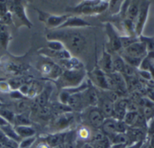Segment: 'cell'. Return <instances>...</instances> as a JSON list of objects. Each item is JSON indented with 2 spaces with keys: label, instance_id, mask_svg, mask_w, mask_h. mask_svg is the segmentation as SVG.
I'll return each mask as SVG.
<instances>
[{
  "label": "cell",
  "instance_id": "6da1fadb",
  "mask_svg": "<svg viewBox=\"0 0 154 148\" xmlns=\"http://www.w3.org/2000/svg\"><path fill=\"white\" fill-rule=\"evenodd\" d=\"M48 40H57L63 44L68 51L79 53L85 48L86 40L82 34L75 31H59L51 32L47 35Z\"/></svg>",
  "mask_w": 154,
  "mask_h": 148
},
{
  "label": "cell",
  "instance_id": "7a4b0ae2",
  "mask_svg": "<svg viewBox=\"0 0 154 148\" xmlns=\"http://www.w3.org/2000/svg\"><path fill=\"white\" fill-rule=\"evenodd\" d=\"M107 8L108 2L106 1H82L76 6L69 8L68 11L82 14H97Z\"/></svg>",
  "mask_w": 154,
  "mask_h": 148
},
{
  "label": "cell",
  "instance_id": "3957f363",
  "mask_svg": "<svg viewBox=\"0 0 154 148\" xmlns=\"http://www.w3.org/2000/svg\"><path fill=\"white\" fill-rule=\"evenodd\" d=\"M85 71L83 69L63 71L58 79L59 83L65 88H75L84 82Z\"/></svg>",
  "mask_w": 154,
  "mask_h": 148
},
{
  "label": "cell",
  "instance_id": "277c9868",
  "mask_svg": "<svg viewBox=\"0 0 154 148\" xmlns=\"http://www.w3.org/2000/svg\"><path fill=\"white\" fill-rule=\"evenodd\" d=\"M38 13L39 20L43 22L47 26L50 28L58 29L69 17V15H54L49 13L44 12L40 10H38Z\"/></svg>",
  "mask_w": 154,
  "mask_h": 148
},
{
  "label": "cell",
  "instance_id": "5b68a950",
  "mask_svg": "<svg viewBox=\"0 0 154 148\" xmlns=\"http://www.w3.org/2000/svg\"><path fill=\"white\" fill-rule=\"evenodd\" d=\"M150 2L148 1H142L140 2V10H139L138 15L135 21V33L137 35H140L145 23L147 19L148 12Z\"/></svg>",
  "mask_w": 154,
  "mask_h": 148
},
{
  "label": "cell",
  "instance_id": "8992f818",
  "mask_svg": "<svg viewBox=\"0 0 154 148\" xmlns=\"http://www.w3.org/2000/svg\"><path fill=\"white\" fill-rule=\"evenodd\" d=\"M106 32L109 39V45L112 51L114 52H121L122 46L120 40V35L118 34L110 23H107L106 24Z\"/></svg>",
  "mask_w": 154,
  "mask_h": 148
},
{
  "label": "cell",
  "instance_id": "52a82bcc",
  "mask_svg": "<svg viewBox=\"0 0 154 148\" xmlns=\"http://www.w3.org/2000/svg\"><path fill=\"white\" fill-rule=\"evenodd\" d=\"M121 52L131 57H138V58H143L147 54V48L146 44L140 40L131 44L127 48H124Z\"/></svg>",
  "mask_w": 154,
  "mask_h": 148
},
{
  "label": "cell",
  "instance_id": "ba28073f",
  "mask_svg": "<svg viewBox=\"0 0 154 148\" xmlns=\"http://www.w3.org/2000/svg\"><path fill=\"white\" fill-rule=\"evenodd\" d=\"M90 108L86 117L88 124L95 129H100L105 120L104 116L97 106Z\"/></svg>",
  "mask_w": 154,
  "mask_h": 148
},
{
  "label": "cell",
  "instance_id": "9c48e42d",
  "mask_svg": "<svg viewBox=\"0 0 154 148\" xmlns=\"http://www.w3.org/2000/svg\"><path fill=\"white\" fill-rule=\"evenodd\" d=\"M84 103L85 106L89 107H95L98 106L99 103V95L98 92L94 88L93 84L88 85V88L82 92Z\"/></svg>",
  "mask_w": 154,
  "mask_h": 148
},
{
  "label": "cell",
  "instance_id": "30bf717a",
  "mask_svg": "<svg viewBox=\"0 0 154 148\" xmlns=\"http://www.w3.org/2000/svg\"><path fill=\"white\" fill-rule=\"evenodd\" d=\"M92 84L97 85L102 90H109L107 82V76L100 68L94 69L90 74Z\"/></svg>",
  "mask_w": 154,
  "mask_h": 148
},
{
  "label": "cell",
  "instance_id": "8fae6325",
  "mask_svg": "<svg viewBox=\"0 0 154 148\" xmlns=\"http://www.w3.org/2000/svg\"><path fill=\"white\" fill-rule=\"evenodd\" d=\"M11 10L13 11L16 17H17L20 22L30 28L32 26V23L26 17V12H25L24 6L22 4V2L17 1V2H12V5L11 6Z\"/></svg>",
  "mask_w": 154,
  "mask_h": 148
},
{
  "label": "cell",
  "instance_id": "7c38bea8",
  "mask_svg": "<svg viewBox=\"0 0 154 148\" xmlns=\"http://www.w3.org/2000/svg\"><path fill=\"white\" fill-rule=\"evenodd\" d=\"M42 72L47 77L53 79H58L63 73L62 68L54 63H46L41 68Z\"/></svg>",
  "mask_w": 154,
  "mask_h": 148
},
{
  "label": "cell",
  "instance_id": "4fadbf2b",
  "mask_svg": "<svg viewBox=\"0 0 154 148\" xmlns=\"http://www.w3.org/2000/svg\"><path fill=\"white\" fill-rule=\"evenodd\" d=\"M41 54L45 55L48 57L51 58H55L59 60H66L72 57L70 54V51H68L67 49H63L61 51H53V50L49 49V48H42L39 50Z\"/></svg>",
  "mask_w": 154,
  "mask_h": 148
},
{
  "label": "cell",
  "instance_id": "5bb4252c",
  "mask_svg": "<svg viewBox=\"0 0 154 148\" xmlns=\"http://www.w3.org/2000/svg\"><path fill=\"white\" fill-rule=\"evenodd\" d=\"M91 24L85 21L83 19L75 16H69L66 21L60 26L57 29H62L64 28H75L84 27V26H91Z\"/></svg>",
  "mask_w": 154,
  "mask_h": 148
},
{
  "label": "cell",
  "instance_id": "9a60e30c",
  "mask_svg": "<svg viewBox=\"0 0 154 148\" xmlns=\"http://www.w3.org/2000/svg\"><path fill=\"white\" fill-rule=\"evenodd\" d=\"M100 69L106 74H109L115 72L113 68L112 55L106 51H103V54L100 57Z\"/></svg>",
  "mask_w": 154,
  "mask_h": 148
},
{
  "label": "cell",
  "instance_id": "2e32d148",
  "mask_svg": "<svg viewBox=\"0 0 154 148\" xmlns=\"http://www.w3.org/2000/svg\"><path fill=\"white\" fill-rule=\"evenodd\" d=\"M67 105L72 109V110H82L85 107L83 97H82V92L71 94L69 100H68Z\"/></svg>",
  "mask_w": 154,
  "mask_h": 148
},
{
  "label": "cell",
  "instance_id": "e0dca14e",
  "mask_svg": "<svg viewBox=\"0 0 154 148\" xmlns=\"http://www.w3.org/2000/svg\"><path fill=\"white\" fill-rule=\"evenodd\" d=\"M100 107H98L100 109L101 113L104 116L105 119L106 118H112L113 116L114 111V103L108 100L105 97H102L101 99L99 97V103Z\"/></svg>",
  "mask_w": 154,
  "mask_h": 148
},
{
  "label": "cell",
  "instance_id": "ac0fdd59",
  "mask_svg": "<svg viewBox=\"0 0 154 148\" xmlns=\"http://www.w3.org/2000/svg\"><path fill=\"white\" fill-rule=\"evenodd\" d=\"M117 122L118 120L114 118H106L100 128V131L107 137L114 133H117Z\"/></svg>",
  "mask_w": 154,
  "mask_h": 148
},
{
  "label": "cell",
  "instance_id": "d6986e66",
  "mask_svg": "<svg viewBox=\"0 0 154 148\" xmlns=\"http://www.w3.org/2000/svg\"><path fill=\"white\" fill-rule=\"evenodd\" d=\"M73 121V115L71 112L58 115L54 121V125L59 129H63L69 126Z\"/></svg>",
  "mask_w": 154,
  "mask_h": 148
},
{
  "label": "cell",
  "instance_id": "ffe728a7",
  "mask_svg": "<svg viewBox=\"0 0 154 148\" xmlns=\"http://www.w3.org/2000/svg\"><path fill=\"white\" fill-rule=\"evenodd\" d=\"M66 138L65 133H56L54 134H50L45 137V143L50 147L55 148L62 145L63 142Z\"/></svg>",
  "mask_w": 154,
  "mask_h": 148
},
{
  "label": "cell",
  "instance_id": "44dd1931",
  "mask_svg": "<svg viewBox=\"0 0 154 148\" xmlns=\"http://www.w3.org/2000/svg\"><path fill=\"white\" fill-rule=\"evenodd\" d=\"M60 63L66 69V70H73V69H83V65L75 57H70L66 60H60Z\"/></svg>",
  "mask_w": 154,
  "mask_h": 148
},
{
  "label": "cell",
  "instance_id": "7402d4cb",
  "mask_svg": "<svg viewBox=\"0 0 154 148\" xmlns=\"http://www.w3.org/2000/svg\"><path fill=\"white\" fill-rule=\"evenodd\" d=\"M51 94V88L50 87H47V88L43 89V91H41L38 95L35 97V103L38 105L39 108L44 107L46 106L47 103L49 100L50 95Z\"/></svg>",
  "mask_w": 154,
  "mask_h": 148
},
{
  "label": "cell",
  "instance_id": "603a6c76",
  "mask_svg": "<svg viewBox=\"0 0 154 148\" xmlns=\"http://www.w3.org/2000/svg\"><path fill=\"white\" fill-rule=\"evenodd\" d=\"M140 10V1H131L127 10L126 18L135 23Z\"/></svg>",
  "mask_w": 154,
  "mask_h": 148
},
{
  "label": "cell",
  "instance_id": "cb8c5ba5",
  "mask_svg": "<svg viewBox=\"0 0 154 148\" xmlns=\"http://www.w3.org/2000/svg\"><path fill=\"white\" fill-rule=\"evenodd\" d=\"M16 132L20 138H27L33 137L35 134V130L31 125H21L14 127Z\"/></svg>",
  "mask_w": 154,
  "mask_h": 148
},
{
  "label": "cell",
  "instance_id": "d4e9b609",
  "mask_svg": "<svg viewBox=\"0 0 154 148\" xmlns=\"http://www.w3.org/2000/svg\"><path fill=\"white\" fill-rule=\"evenodd\" d=\"M112 144H125L128 143V138L126 133H114L108 136Z\"/></svg>",
  "mask_w": 154,
  "mask_h": 148
},
{
  "label": "cell",
  "instance_id": "484cf974",
  "mask_svg": "<svg viewBox=\"0 0 154 148\" xmlns=\"http://www.w3.org/2000/svg\"><path fill=\"white\" fill-rule=\"evenodd\" d=\"M0 129L2 130L4 134L9 138L12 139V140H15L17 142H20V140H21V138L19 137L14 128L11 126V124H8V125H3V126H0Z\"/></svg>",
  "mask_w": 154,
  "mask_h": 148
},
{
  "label": "cell",
  "instance_id": "4316f807",
  "mask_svg": "<svg viewBox=\"0 0 154 148\" xmlns=\"http://www.w3.org/2000/svg\"><path fill=\"white\" fill-rule=\"evenodd\" d=\"M91 135H92V131L88 128V127L83 126L81 127L78 131H77L76 137L81 140L82 141H89L91 140Z\"/></svg>",
  "mask_w": 154,
  "mask_h": 148
},
{
  "label": "cell",
  "instance_id": "83f0119b",
  "mask_svg": "<svg viewBox=\"0 0 154 148\" xmlns=\"http://www.w3.org/2000/svg\"><path fill=\"white\" fill-rule=\"evenodd\" d=\"M112 63H113V68L115 72H121L122 73L125 67V62L123 60L120 54H116V55L112 56Z\"/></svg>",
  "mask_w": 154,
  "mask_h": 148
},
{
  "label": "cell",
  "instance_id": "f1b7e54d",
  "mask_svg": "<svg viewBox=\"0 0 154 148\" xmlns=\"http://www.w3.org/2000/svg\"><path fill=\"white\" fill-rule=\"evenodd\" d=\"M14 124L15 126L21 125H31V121L26 113H18L15 116Z\"/></svg>",
  "mask_w": 154,
  "mask_h": 148
},
{
  "label": "cell",
  "instance_id": "f546056e",
  "mask_svg": "<svg viewBox=\"0 0 154 148\" xmlns=\"http://www.w3.org/2000/svg\"><path fill=\"white\" fill-rule=\"evenodd\" d=\"M123 1H109L108 2V8L112 15L119 14L121 11Z\"/></svg>",
  "mask_w": 154,
  "mask_h": 148
},
{
  "label": "cell",
  "instance_id": "4dcf8cb0",
  "mask_svg": "<svg viewBox=\"0 0 154 148\" xmlns=\"http://www.w3.org/2000/svg\"><path fill=\"white\" fill-rule=\"evenodd\" d=\"M52 109L54 113H57V115L63 114L66 113H69L72 112V109L69 107L68 105L63 104V103L57 102V103H54L52 104Z\"/></svg>",
  "mask_w": 154,
  "mask_h": 148
},
{
  "label": "cell",
  "instance_id": "1f68e13d",
  "mask_svg": "<svg viewBox=\"0 0 154 148\" xmlns=\"http://www.w3.org/2000/svg\"><path fill=\"white\" fill-rule=\"evenodd\" d=\"M138 111H134V112H127L124 117V122L128 125V127H131L134 125L138 117Z\"/></svg>",
  "mask_w": 154,
  "mask_h": 148
},
{
  "label": "cell",
  "instance_id": "d6a6232c",
  "mask_svg": "<svg viewBox=\"0 0 154 148\" xmlns=\"http://www.w3.org/2000/svg\"><path fill=\"white\" fill-rule=\"evenodd\" d=\"M15 116L16 115H14V113H13L12 111L9 110L8 109H5V108L0 107V116L5 119L8 123L14 124Z\"/></svg>",
  "mask_w": 154,
  "mask_h": 148
},
{
  "label": "cell",
  "instance_id": "836d02e7",
  "mask_svg": "<svg viewBox=\"0 0 154 148\" xmlns=\"http://www.w3.org/2000/svg\"><path fill=\"white\" fill-rule=\"evenodd\" d=\"M120 40L121 43H122V49L139 41L137 36H131V35H120Z\"/></svg>",
  "mask_w": 154,
  "mask_h": 148
},
{
  "label": "cell",
  "instance_id": "e575fe53",
  "mask_svg": "<svg viewBox=\"0 0 154 148\" xmlns=\"http://www.w3.org/2000/svg\"><path fill=\"white\" fill-rule=\"evenodd\" d=\"M91 144L94 146V148H111V146H112L110 140L106 135H105L104 137L100 140L92 143Z\"/></svg>",
  "mask_w": 154,
  "mask_h": 148
},
{
  "label": "cell",
  "instance_id": "d590c367",
  "mask_svg": "<svg viewBox=\"0 0 154 148\" xmlns=\"http://www.w3.org/2000/svg\"><path fill=\"white\" fill-rule=\"evenodd\" d=\"M29 103L23 99L17 100V101L16 102V109L18 111L19 113H25L29 109Z\"/></svg>",
  "mask_w": 154,
  "mask_h": 148
},
{
  "label": "cell",
  "instance_id": "8d00e7d4",
  "mask_svg": "<svg viewBox=\"0 0 154 148\" xmlns=\"http://www.w3.org/2000/svg\"><path fill=\"white\" fill-rule=\"evenodd\" d=\"M47 45H48V48L53 51H61V50L66 49L63 44L57 40H49Z\"/></svg>",
  "mask_w": 154,
  "mask_h": 148
},
{
  "label": "cell",
  "instance_id": "74e56055",
  "mask_svg": "<svg viewBox=\"0 0 154 148\" xmlns=\"http://www.w3.org/2000/svg\"><path fill=\"white\" fill-rule=\"evenodd\" d=\"M136 68L133 67L131 65L125 63V67H124L123 71L122 74L124 77H135L136 76Z\"/></svg>",
  "mask_w": 154,
  "mask_h": 148
},
{
  "label": "cell",
  "instance_id": "f35d334b",
  "mask_svg": "<svg viewBox=\"0 0 154 148\" xmlns=\"http://www.w3.org/2000/svg\"><path fill=\"white\" fill-rule=\"evenodd\" d=\"M35 141V137H27V138H23V140H20L19 143V147L18 148H29L34 144Z\"/></svg>",
  "mask_w": 154,
  "mask_h": 148
},
{
  "label": "cell",
  "instance_id": "ab89813d",
  "mask_svg": "<svg viewBox=\"0 0 154 148\" xmlns=\"http://www.w3.org/2000/svg\"><path fill=\"white\" fill-rule=\"evenodd\" d=\"M24 83H26V82H25L23 79H21V78H14V79L9 80L8 85H9V86L11 87L12 89L15 90L19 89L20 87Z\"/></svg>",
  "mask_w": 154,
  "mask_h": 148
},
{
  "label": "cell",
  "instance_id": "60d3db41",
  "mask_svg": "<svg viewBox=\"0 0 154 148\" xmlns=\"http://www.w3.org/2000/svg\"><path fill=\"white\" fill-rule=\"evenodd\" d=\"M144 118L146 121H149L154 116V106H147V107L143 108V113Z\"/></svg>",
  "mask_w": 154,
  "mask_h": 148
},
{
  "label": "cell",
  "instance_id": "b9f144b4",
  "mask_svg": "<svg viewBox=\"0 0 154 148\" xmlns=\"http://www.w3.org/2000/svg\"><path fill=\"white\" fill-rule=\"evenodd\" d=\"M70 95V93L68 92L66 89H63L60 91V94H59V102L63 103V104L67 105L68 100H69Z\"/></svg>",
  "mask_w": 154,
  "mask_h": 148
},
{
  "label": "cell",
  "instance_id": "7bdbcfd3",
  "mask_svg": "<svg viewBox=\"0 0 154 148\" xmlns=\"http://www.w3.org/2000/svg\"><path fill=\"white\" fill-rule=\"evenodd\" d=\"M30 85L31 84H28V83L23 84V85L20 87V88H19V91H20L23 96H27L29 88H30Z\"/></svg>",
  "mask_w": 154,
  "mask_h": 148
},
{
  "label": "cell",
  "instance_id": "ee69618b",
  "mask_svg": "<svg viewBox=\"0 0 154 148\" xmlns=\"http://www.w3.org/2000/svg\"><path fill=\"white\" fill-rule=\"evenodd\" d=\"M8 13V7L5 2H0V15L3 17Z\"/></svg>",
  "mask_w": 154,
  "mask_h": 148
},
{
  "label": "cell",
  "instance_id": "f6af8a7d",
  "mask_svg": "<svg viewBox=\"0 0 154 148\" xmlns=\"http://www.w3.org/2000/svg\"><path fill=\"white\" fill-rule=\"evenodd\" d=\"M139 74H140V76H141V78L146 79V80H150V79H152V76H151L150 72H149V71L140 70Z\"/></svg>",
  "mask_w": 154,
  "mask_h": 148
},
{
  "label": "cell",
  "instance_id": "bcb514c9",
  "mask_svg": "<svg viewBox=\"0 0 154 148\" xmlns=\"http://www.w3.org/2000/svg\"><path fill=\"white\" fill-rule=\"evenodd\" d=\"M9 139V137H7L5 134H4L3 131L0 129V143H2V146H5V144L6 143V142L8 141V140Z\"/></svg>",
  "mask_w": 154,
  "mask_h": 148
},
{
  "label": "cell",
  "instance_id": "7dc6e473",
  "mask_svg": "<svg viewBox=\"0 0 154 148\" xmlns=\"http://www.w3.org/2000/svg\"><path fill=\"white\" fill-rule=\"evenodd\" d=\"M11 20H12V17H11V14L9 12L7 13L6 14L2 17V23L5 24V23H11Z\"/></svg>",
  "mask_w": 154,
  "mask_h": 148
},
{
  "label": "cell",
  "instance_id": "c3c4849f",
  "mask_svg": "<svg viewBox=\"0 0 154 148\" xmlns=\"http://www.w3.org/2000/svg\"><path fill=\"white\" fill-rule=\"evenodd\" d=\"M142 143H143V140H140V141L135 142V143H133L132 145H130V146H126V148H140L142 146Z\"/></svg>",
  "mask_w": 154,
  "mask_h": 148
},
{
  "label": "cell",
  "instance_id": "681fc988",
  "mask_svg": "<svg viewBox=\"0 0 154 148\" xmlns=\"http://www.w3.org/2000/svg\"><path fill=\"white\" fill-rule=\"evenodd\" d=\"M6 30H7V27L6 26H5V24H4L2 22H0V34Z\"/></svg>",
  "mask_w": 154,
  "mask_h": 148
},
{
  "label": "cell",
  "instance_id": "f907efd6",
  "mask_svg": "<svg viewBox=\"0 0 154 148\" xmlns=\"http://www.w3.org/2000/svg\"><path fill=\"white\" fill-rule=\"evenodd\" d=\"M35 148H50V146L47 144L46 143H38Z\"/></svg>",
  "mask_w": 154,
  "mask_h": 148
},
{
  "label": "cell",
  "instance_id": "816d5d0a",
  "mask_svg": "<svg viewBox=\"0 0 154 148\" xmlns=\"http://www.w3.org/2000/svg\"><path fill=\"white\" fill-rule=\"evenodd\" d=\"M82 148H94V147L91 143H89V142H86V143L82 144Z\"/></svg>",
  "mask_w": 154,
  "mask_h": 148
},
{
  "label": "cell",
  "instance_id": "f5cc1de1",
  "mask_svg": "<svg viewBox=\"0 0 154 148\" xmlns=\"http://www.w3.org/2000/svg\"><path fill=\"white\" fill-rule=\"evenodd\" d=\"M126 146L125 144H112L111 148H126Z\"/></svg>",
  "mask_w": 154,
  "mask_h": 148
},
{
  "label": "cell",
  "instance_id": "db71d44e",
  "mask_svg": "<svg viewBox=\"0 0 154 148\" xmlns=\"http://www.w3.org/2000/svg\"><path fill=\"white\" fill-rule=\"evenodd\" d=\"M2 106V103H0V106Z\"/></svg>",
  "mask_w": 154,
  "mask_h": 148
},
{
  "label": "cell",
  "instance_id": "11a10c76",
  "mask_svg": "<svg viewBox=\"0 0 154 148\" xmlns=\"http://www.w3.org/2000/svg\"><path fill=\"white\" fill-rule=\"evenodd\" d=\"M2 148H8V147H5V146H3V147H2Z\"/></svg>",
  "mask_w": 154,
  "mask_h": 148
}]
</instances>
